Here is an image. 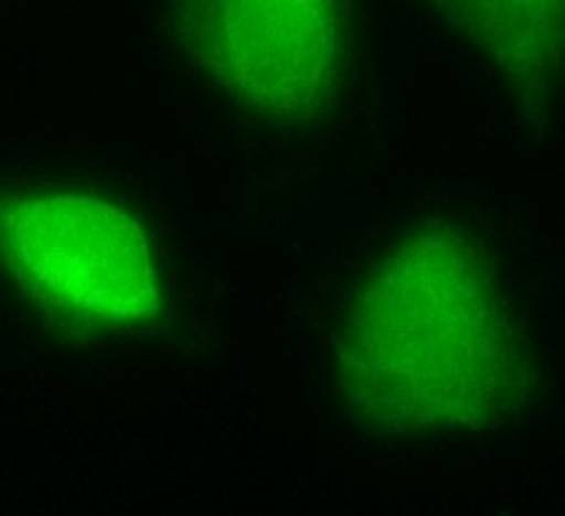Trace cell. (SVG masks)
Listing matches in <instances>:
<instances>
[{
	"instance_id": "2",
	"label": "cell",
	"mask_w": 565,
	"mask_h": 516,
	"mask_svg": "<svg viewBox=\"0 0 565 516\" xmlns=\"http://www.w3.org/2000/svg\"><path fill=\"white\" fill-rule=\"evenodd\" d=\"M3 250L22 291L65 321L135 323L159 307L143 229L95 196L14 200L3 213Z\"/></svg>"
},
{
	"instance_id": "4",
	"label": "cell",
	"mask_w": 565,
	"mask_h": 516,
	"mask_svg": "<svg viewBox=\"0 0 565 516\" xmlns=\"http://www.w3.org/2000/svg\"><path fill=\"white\" fill-rule=\"evenodd\" d=\"M439 9L520 89L565 76V0H439Z\"/></svg>"
},
{
	"instance_id": "1",
	"label": "cell",
	"mask_w": 565,
	"mask_h": 516,
	"mask_svg": "<svg viewBox=\"0 0 565 516\" xmlns=\"http://www.w3.org/2000/svg\"><path fill=\"white\" fill-rule=\"evenodd\" d=\"M337 387L383 436L482 430L525 401L531 366L490 261L456 229L404 237L355 291Z\"/></svg>"
},
{
	"instance_id": "3",
	"label": "cell",
	"mask_w": 565,
	"mask_h": 516,
	"mask_svg": "<svg viewBox=\"0 0 565 516\" xmlns=\"http://www.w3.org/2000/svg\"><path fill=\"white\" fill-rule=\"evenodd\" d=\"M340 0H186V35L216 82L275 121L323 108L340 67Z\"/></svg>"
}]
</instances>
